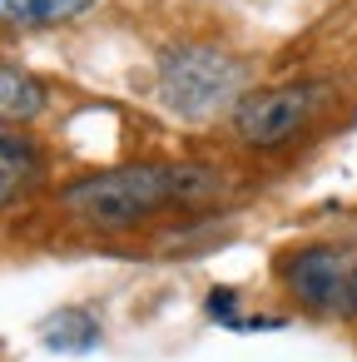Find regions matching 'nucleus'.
<instances>
[{"mask_svg":"<svg viewBox=\"0 0 357 362\" xmlns=\"http://www.w3.org/2000/svg\"><path fill=\"white\" fill-rule=\"evenodd\" d=\"M243 60L228 55L223 45H204V40H189V45H174L164 50L159 60V95L174 115L184 119H209L218 115L223 105H233L243 95Z\"/></svg>","mask_w":357,"mask_h":362,"instance_id":"obj_2","label":"nucleus"},{"mask_svg":"<svg viewBox=\"0 0 357 362\" xmlns=\"http://www.w3.org/2000/svg\"><path fill=\"white\" fill-rule=\"evenodd\" d=\"M204 194H213L209 169L154 159V164H124V169H105V174H90V179L70 184L60 194V209L85 228L124 233V228H139L144 218H154L164 209H179V204H194Z\"/></svg>","mask_w":357,"mask_h":362,"instance_id":"obj_1","label":"nucleus"},{"mask_svg":"<svg viewBox=\"0 0 357 362\" xmlns=\"http://www.w3.org/2000/svg\"><path fill=\"white\" fill-rule=\"evenodd\" d=\"M95 0H0V30H40V25H60L75 21L80 11H90Z\"/></svg>","mask_w":357,"mask_h":362,"instance_id":"obj_6","label":"nucleus"},{"mask_svg":"<svg viewBox=\"0 0 357 362\" xmlns=\"http://www.w3.org/2000/svg\"><path fill=\"white\" fill-rule=\"evenodd\" d=\"M278 278L288 298H298L308 313L337 317V322L357 317V253L352 248H332V243L298 248L278 263Z\"/></svg>","mask_w":357,"mask_h":362,"instance_id":"obj_3","label":"nucleus"},{"mask_svg":"<svg viewBox=\"0 0 357 362\" xmlns=\"http://www.w3.org/2000/svg\"><path fill=\"white\" fill-rule=\"evenodd\" d=\"M45 110V85L16 65H0V124H21Z\"/></svg>","mask_w":357,"mask_h":362,"instance_id":"obj_7","label":"nucleus"},{"mask_svg":"<svg viewBox=\"0 0 357 362\" xmlns=\"http://www.w3.org/2000/svg\"><path fill=\"white\" fill-rule=\"evenodd\" d=\"M35 179H40V149H35V139H25L11 124H0V209L16 204L21 194H30Z\"/></svg>","mask_w":357,"mask_h":362,"instance_id":"obj_5","label":"nucleus"},{"mask_svg":"<svg viewBox=\"0 0 357 362\" xmlns=\"http://www.w3.org/2000/svg\"><path fill=\"white\" fill-rule=\"evenodd\" d=\"M40 337L50 347H60V352H85V347L100 342V317L85 313V308H65V313H55V317L40 322Z\"/></svg>","mask_w":357,"mask_h":362,"instance_id":"obj_8","label":"nucleus"},{"mask_svg":"<svg viewBox=\"0 0 357 362\" xmlns=\"http://www.w3.org/2000/svg\"><path fill=\"white\" fill-rule=\"evenodd\" d=\"M327 105V85L317 80H293V85H273L263 95H248L233 110V129L243 144L253 149H278L288 139H298L308 129V119Z\"/></svg>","mask_w":357,"mask_h":362,"instance_id":"obj_4","label":"nucleus"}]
</instances>
